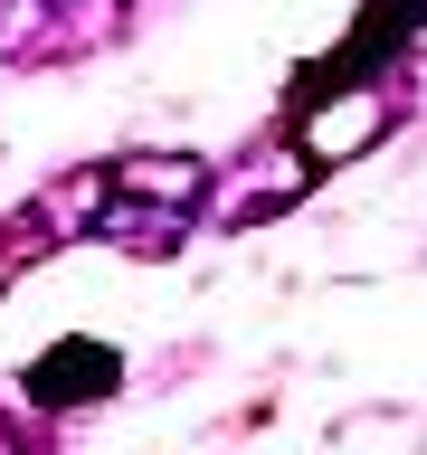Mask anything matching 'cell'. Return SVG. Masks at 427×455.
Listing matches in <instances>:
<instances>
[{"label": "cell", "instance_id": "obj_1", "mask_svg": "<svg viewBox=\"0 0 427 455\" xmlns=\"http://www.w3.org/2000/svg\"><path fill=\"white\" fill-rule=\"evenodd\" d=\"M114 389V351L105 341H57L48 361L28 370V398L38 408H67V398H105Z\"/></svg>", "mask_w": 427, "mask_h": 455}]
</instances>
